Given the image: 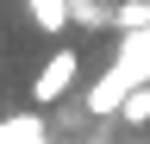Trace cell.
Segmentation results:
<instances>
[{
  "instance_id": "obj_1",
  "label": "cell",
  "mask_w": 150,
  "mask_h": 144,
  "mask_svg": "<svg viewBox=\"0 0 150 144\" xmlns=\"http://www.w3.org/2000/svg\"><path fill=\"white\" fill-rule=\"evenodd\" d=\"M75 75H81V50L56 44V50H50V63L31 75V100H38V106H56V100L75 88Z\"/></svg>"
},
{
  "instance_id": "obj_2",
  "label": "cell",
  "mask_w": 150,
  "mask_h": 144,
  "mask_svg": "<svg viewBox=\"0 0 150 144\" xmlns=\"http://www.w3.org/2000/svg\"><path fill=\"white\" fill-rule=\"evenodd\" d=\"M112 13H119V0H69V25L81 31H112Z\"/></svg>"
},
{
  "instance_id": "obj_3",
  "label": "cell",
  "mask_w": 150,
  "mask_h": 144,
  "mask_svg": "<svg viewBox=\"0 0 150 144\" xmlns=\"http://www.w3.org/2000/svg\"><path fill=\"white\" fill-rule=\"evenodd\" d=\"M25 13H31V25L38 31H69V0H25Z\"/></svg>"
},
{
  "instance_id": "obj_4",
  "label": "cell",
  "mask_w": 150,
  "mask_h": 144,
  "mask_svg": "<svg viewBox=\"0 0 150 144\" xmlns=\"http://www.w3.org/2000/svg\"><path fill=\"white\" fill-rule=\"evenodd\" d=\"M119 119H125V125H150V82L125 88V100H119Z\"/></svg>"
}]
</instances>
